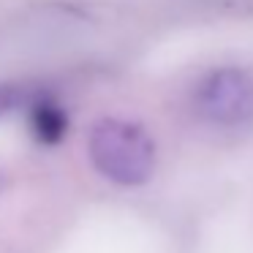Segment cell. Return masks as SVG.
I'll use <instances>...</instances> for the list:
<instances>
[{"label": "cell", "mask_w": 253, "mask_h": 253, "mask_svg": "<svg viewBox=\"0 0 253 253\" xmlns=\"http://www.w3.org/2000/svg\"><path fill=\"white\" fill-rule=\"evenodd\" d=\"M193 106L210 126H248L253 120V74L237 66L215 68L196 84Z\"/></svg>", "instance_id": "obj_2"}, {"label": "cell", "mask_w": 253, "mask_h": 253, "mask_svg": "<svg viewBox=\"0 0 253 253\" xmlns=\"http://www.w3.org/2000/svg\"><path fill=\"white\" fill-rule=\"evenodd\" d=\"M19 101H22V93L14 84H0V117H6Z\"/></svg>", "instance_id": "obj_4"}, {"label": "cell", "mask_w": 253, "mask_h": 253, "mask_svg": "<svg viewBox=\"0 0 253 253\" xmlns=\"http://www.w3.org/2000/svg\"><path fill=\"white\" fill-rule=\"evenodd\" d=\"M28 128L39 144H60L68 133V112L52 95L28 101Z\"/></svg>", "instance_id": "obj_3"}, {"label": "cell", "mask_w": 253, "mask_h": 253, "mask_svg": "<svg viewBox=\"0 0 253 253\" xmlns=\"http://www.w3.org/2000/svg\"><path fill=\"white\" fill-rule=\"evenodd\" d=\"M87 155L93 166L117 185H142L153 177L155 144L142 126L104 117L90 128Z\"/></svg>", "instance_id": "obj_1"}]
</instances>
